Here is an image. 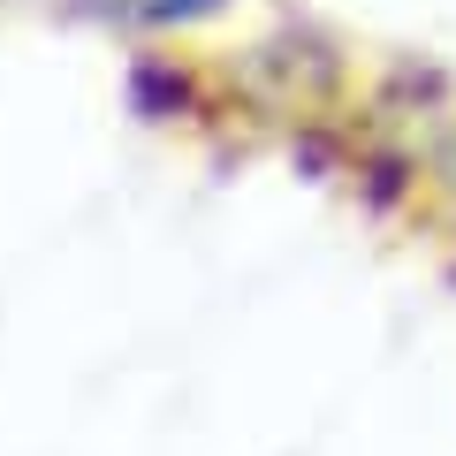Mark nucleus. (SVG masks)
Masks as SVG:
<instances>
[{"label":"nucleus","instance_id":"1","mask_svg":"<svg viewBox=\"0 0 456 456\" xmlns=\"http://www.w3.org/2000/svg\"><path fill=\"white\" fill-rule=\"evenodd\" d=\"M84 23L114 38H137V46H167V38H198L213 23L236 16V0H69Z\"/></svg>","mask_w":456,"mask_h":456},{"label":"nucleus","instance_id":"2","mask_svg":"<svg viewBox=\"0 0 456 456\" xmlns=\"http://www.w3.org/2000/svg\"><path fill=\"white\" fill-rule=\"evenodd\" d=\"M411 221L434 228L441 244H456V99L426 122V137L411 145Z\"/></svg>","mask_w":456,"mask_h":456}]
</instances>
